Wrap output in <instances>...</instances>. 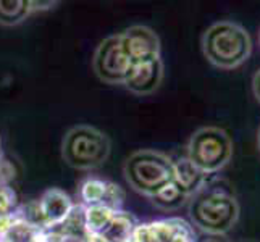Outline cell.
<instances>
[{"label": "cell", "mask_w": 260, "mask_h": 242, "mask_svg": "<svg viewBox=\"0 0 260 242\" xmlns=\"http://www.w3.org/2000/svg\"><path fill=\"white\" fill-rule=\"evenodd\" d=\"M189 217L202 232L226 234L239 218V203L231 187L223 183H204L189 197Z\"/></svg>", "instance_id": "6da1fadb"}, {"label": "cell", "mask_w": 260, "mask_h": 242, "mask_svg": "<svg viewBox=\"0 0 260 242\" xmlns=\"http://www.w3.org/2000/svg\"><path fill=\"white\" fill-rule=\"evenodd\" d=\"M202 50L212 65L233 70L249 58L252 42L243 26L233 21H218L204 32Z\"/></svg>", "instance_id": "7a4b0ae2"}, {"label": "cell", "mask_w": 260, "mask_h": 242, "mask_svg": "<svg viewBox=\"0 0 260 242\" xmlns=\"http://www.w3.org/2000/svg\"><path fill=\"white\" fill-rule=\"evenodd\" d=\"M123 173L134 191L152 197L173 181V160L157 150H138L124 161Z\"/></svg>", "instance_id": "3957f363"}, {"label": "cell", "mask_w": 260, "mask_h": 242, "mask_svg": "<svg viewBox=\"0 0 260 242\" xmlns=\"http://www.w3.org/2000/svg\"><path fill=\"white\" fill-rule=\"evenodd\" d=\"M110 155V141L102 131L87 124L71 128L61 142V157L76 169L101 166Z\"/></svg>", "instance_id": "277c9868"}, {"label": "cell", "mask_w": 260, "mask_h": 242, "mask_svg": "<svg viewBox=\"0 0 260 242\" xmlns=\"http://www.w3.org/2000/svg\"><path fill=\"white\" fill-rule=\"evenodd\" d=\"M186 157L205 176L213 175L226 166L233 157L231 137L220 128H201L191 136Z\"/></svg>", "instance_id": "5b68a950"}, {"label": "cell", "mask_w": 260, "mask_h": 242, "mask_svg": "<svg viewBox=\"0 0 260 242\" xmlns=\"http://www.w3.org/2000/svg\"><path fill=\"white\" fill-rule=\"evenodd\" d=\"M94 73L107 84H124L133 66L129 57L123 49L120 34L104 39L94 53Z\"/></svg>", "instance_id": "8992f818"}, {"label": "cell", "mask_w": 260, "mask_h": 242, "mask_svg": "<svg viewBox=\"0 0 260 242\" xmlns=\"http://www.w3.org/2000/svg\"><path fill=\"white\" fill-rule=\"evenodd\" d=\"M120 38L133 65L160 58V39L147 26H131L120 32Z\"/></svg>", "instance_id": "52a82bcc"}, {"label": "cell", "mask_w": 260, "mask_h": 242, "mask_svg": "<svg viewBox=\"0 0 260 242\" xmlns=\"http://www.w3.org/2000/svg\"><path fill=\"white\" fill-rule=\"evenodd\" d=\"M162 79H164V63L160 58H155L149 61H141V63H134L129 70L126 81H124V86L133 94L149 95L160 87Z\"/></svg>", "instance_id": "ba28073f"}, {"label": "cell", "mask_w": 260, "mask_h": 242, "mask_svg": "<svg viewBox=\"0 0 260 242\" xmlns=\"http://www.w3.org/2000/svg\"><path fill=\"white\" fill-rule=\"evenodd\" d=\"M73 203H71L70 195L60 189H49L44 192L39 202V210L42 213L44 220L50 225H58L65 221V218L71 213Z\"/></svg>", "instance_id": "9c48e42d"}, {"label": "cell", "mask_w": 260, "mask_h": 242, "mask_svg": "<svg viewBox=\"0 0 260 242\" xmlns=\"http://www.w3.org/2000/svg\"><path fill=\"white\" fill-rule=\"evenodd\" d=\"M173 181L181 187L184 192L192 195L199 191L202 184L207 181V176L199 171L186 155L173 161Z\"/></svg>", "instance_id": "30bf717a"}, {"label": "cell", "mask_w": 260, "mask_h": 242, "mask_svg": "<svg viewBox=\"0 0 260 242\" xmlns=\"http://www.w3.org/2000/svg\"><path fill=\"white\" fill-rule=\"evenodd\" d=\"M121 192L118 189V186H113L107 181H101V179L95 178H89L83 183L81 186V197L84 202L94 205H102V207H110L109 200H115L113 194Z\"/></svg>", "instance_id": "8fae6325"}, {"label": "cell", "mask_w": 260, "mask_h": 242, "mask_svg": "<svg viewBox=\"0 0 260 242\" xmlns=\"http://www.w3.org/2000/svg\"><path fill=\"white\" fill-rule=\"evenodd\" d=\"M189 197H191L189 194L184 192L175 181H172L167 186H164L155 195H152L150 199L158 209L170 212V210H178L179 207H183V205L189 200Z\"/></svg>", "instance_id": "7c38bea8"}, {"label": "cell", "mask_w": 260, "mask_h": 242, "mask_svg": "<svg viewBox=\"0 0 260 242\" xmlns=\"http://www.w3.org/2000/svg\"><path fill=\"white\" fill-rule=\"evenodd\" d=\"M31 13L29 0H0V24L16 26Z\"/></svg>", "instance_id": "4fadbf2b"}, {"label": "cell", "mask_w": 260, "mask_h": 242, "mask_svg": "<svg viewBox=\"0 0 260 242\" xmlns=\"http://www.w3.org/2000/svg\"><path fill=\"white\" fill-rule=\"evenodd\" d=\"M194 242H230L225 234H212V232H201L196 236Z\"/></svg>", "instance_id": "5bb4252c"}, {"label": "cell", "mask_w": 260, "mask_h": 242, "mask_svg": "<svg viewBox=\"0 0 260 242\" xmlns=\"http://www.w3.org/2000/svg\"><path fill=\"white\" fill-rule=\"evenodd\" d=\"M31 5V12L36 10H49V8H53L57 5V2H36V0H29Z\"/></svg>", "instance_id": "9a60e30c"}, {"label": "cell", "mask_w": 260, "mask_h": 242, "mask_svg": "<svg viewBox=\"0 0 260 242\" xmlns=\"http://www.w3.org/2000/svg\"><path fill=\"white\" fill-rule=\"evenodd\" d=\"M254 94H255V97H257V100L260 102V71L255 75V78H254Z\"/></svg>", "instance_id": "2e32d148"}, {"label": "cell", "mask_w": 260, "mask_h": 242, "mask_svg": "<svg viewBox=\"0 0 260 242\" xmlns=\"http://www.w3.org/2000/svg\"><path fill=\"white\" fill-rule=\"evenodd\" d=\"M241 242H257V240H252V239H247V240H241Z\"/></svg>", "instance_id": "e0dca14e"}, {"label": "cell", "mask_w": 260, "mask_h": 242, "mask_svg": "<svg viewBox=\"0 0 260 242\" xmlns=\"http://www.w3.org/2000/svg\"><path fill=\"white\" fill-rule=\"evenodd\" d=\"M258 147H260V131H258Z\"/></svg>", "instance_id": "ac0fdd59"}, {"label": "cell", "mask_w": 260, "mask_h": 242, "mask_svg": "<svg viewBox=\"0 0 260 242\" xmlns=\"http://www.w3.org/2000/svg\"><path fill=\"white\" fill-rule=\"evenodd\" d=\"M258 39H260V34H258Z\"/></svg>", "instance_id": "d6986e66"}]
</instances>
